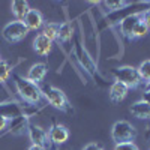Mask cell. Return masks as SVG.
I'll return each instance as SVG.
<instances>
[{
  "label": "cell",
  "mask_w": 150,
  "mask_h": 150,
  "mask_svg": "<svg viewBox=\"0 0 150 150\" xmlns=\"http://www.w3.org/2000/svg\"><path fill=\"white\" fill-rule=\"evenodd\" d=\"M12 75V80H14V84H15V89L18 92V95L21 96L23 101H26L27 104H32V105H36L38 102H41L42 99V92H41V87L32 83L30 80L21 77L18 74H11Z\"/></svg>",
  "instance_id": "cell-1"
},
{
  "label": "cell",
  "mask_w": 150,
  "mask_h": 150,
  "mask_svg": "<svg viewBox=\"0 0 150 150\" xmlns=\"http://www.w3.org/2000/svg\"><path fill=\"white\" fill-rule=\"evenodd\" d=\"M74 39H75V45H74V53H75V57H77V60H78V63L84 68V71L90 75L92 78H95V80H98V81H101L102 84H104V80L99 77V74H98V66H96V63L93 62V59L90 57V54H89V51L84 48V45L81 44V41H80V38L75 35L74 36Z\"/></svg>",
  "instance_id": "cell-2"
},
{
  "label": "cell",
  "mask_w": 150,
  "mask_h": 150,
  "mask_svg": "<svg viewBox=\"0 0 150 150\" xmlns=\"http://www.w3.org/2000/svg\"><path fill=\"white\" fill-rule=\"evenodd\" d=\"M41 92H42V96L47 99V102L50 105H53L54 108H57L60 111H65V112H74L66 95L60 89H57V87H54V86L45 84L41 89Z\"/></svg>",
  "instance_id": "cell-3"
},
{
  "label": "cell",
  "mask_w": 150,
  "mask_h": 150,
  "mask_svg": "<svg viewBox=\"0 0 150 150\" xmlns=\"http://www.w3.org/2000/svg\"><path fill=\"white\" fill-rule=\"evenodd\" d=\"M111 137H112V141H114L116 144L134 143L135 138H137V129L132 126L129 122L120 120V122H116L114 125H112Z\"/></svg>",
  "instance_id": "cell-4"
},
{
  "label": "cell",
  "mask_w": 150,
  "mask_h": 150,
  "mask_svg": "<svg viewBox=\"0 0 150 150\" xmlns=\"http://www.w3.org/2000/svg\"><path fill=\"white\" fill-rule=\"evenodd\" d=\"M112 75H114L116 81L125 84L128 89H137L143 83L138 71L134 66H120L112 71Z\"/></svg>",
  "instance_id": "cell-5"
},
{
  "label": "cell",
  "mask_w": 150,
  "mask_h": 150,
  "mask_svg": "<svg viewBox=\"0 0 150 150\" xmlns=\"http://www.w3.org/2000/svg\"><path fill=\"white\" fill-rule=\"evenodd\" d=\"M29 29L26 27V24L23 21H11L2 30V36L3 39L9 44H17L20 41H23L27 36Z\"/></svg>",
  "instance_id": "cell-6"
},
{
  "label": "cell",
  "mask_w": 150,
  "mask_h": 150,
  "mask_svg": "<svg viewBox=\"0 0 150 150\" xmlns=\"http://www.w3.org/2000/svg\"><path fill=\"white\" fill-rule=\"evenodd\" d=\"M48 138L53 144L62 146L69 140V131H68L66 126H63V125L54 123L51 126V129H50V132H48Z\"/></svg>",
  "instance_id": "cell-7"
},
{
  "label": "cell",
  "mask_w": 150,
  "mask_h": 150,
  "mask_svg": "<svg viewBox=\"0 0 150 150\" xmlns=\"http://www.w3.org/2000/svg\"><path fill=\"white\" fill-rule=\"evenodd\" d=\"M27 132L30 137V141L35 146H41L45 149V146L48 144V134L38 125H29L27 126Z\"/></svg>",
  "instance_id": "cell-8"
},
{
  "label": "cell",
  "mask_w": 150,
  "mask_h": 150,
  "mask_svg": "<svg viewBox=\"0 0 150 150\" xmlns=\"http://www.w3.org/2000/svg\"><path fill=\"white\" fill-rule=\"evenodd\" d=\"M140 21H141V15L140 14L129 15V17H126L125 20L120 21V33H122V36L125 38V39H128V41L132 39V30Z\"/></svg>",
  "instance_id": "cell-9"
},
{
  "label": "cell",
  "mask_w": 150,
  "mask_h": 150,
  "mask_svg": "<svg viewBox=\"0 0 150 150\" xmlns=\"http://www.w3.org/2000/svg\"><path fill=\"white\" fill-rule=\"evenodd\" d=\"M51 47H53V42L47 36H44L42 33L36 35V38L33 39V50L36 51V54H39L42 57H45L51 53Z\"/></svg>",
  "instance_id": "cell-10"
},
{
  "label": "cell",
  "mask_w": 150,
  "mask_h": 150,
  "mask_svg": "<svg viewBox=\"0 0 150 150\" xmlns=\"http://www.w3.org/2000/svg\"><path fill=\"white\" fill-rule=\"evenodd\" d=\"M29 30H39L44 26V17L38 9H30L23 21Z\"/></svg>",
  "instance_id": "cell-11"
},
{
  "label": "cell",
  "mask_w": 150,
  "mask_h": 150,
  "mask_svg": "<svg viewBox=\"0 0 150 150\" xmlns=\"http://www.w3.org/2000/svg\"><path fill=\"white\" fill-rule=\"evenodd\" d=\"M11 11H12V15L15 17V21H24L27 12L30 11V6L26 0H14L11 3Z\"/></svg>",
  "instance_id": "cell-12"
},
{
  "label": "cell",
  "mask_w": 150,
  "mask_h": 150,
  "mask_svg": "<svg viewBox=\"0 0 150 150\" xmlns=\"http://www.w3.org/2000/svg\"><path fill=\"white\" fill-rule=\"evenodd\" d=\"M131 114L140 120H150V105L144 101H138L129 107Z\"/></svg>",
  "instance_id": "cell-13"
},
{
  "label": "cell",
  "mask_w": 150,
  "mask_h": 150,
  "mask_svg": "<svg viewBox=\"0 0 150 150\" xmlns=\"http://www.w3.org/2000/svg\"><path fill=\"white\" fill-rule=\"evenodd\" d=\"M47 65L45 63H35L30 69H29V72H27V80H30L32 83H35V84H38V83H41L44 78H45V75H47Z\"/></svg>",
  "instance_id": "cell-14"
},
{
  "label": "cell",
  "mask_w": 150,
  "mask_h": 150,
  "mask_svg": "<svg viewBox=\"0 0 150 150\" xmlns=\"http://www.w3.org/2000/svg\"><path fill=\"white\" fill-rule=\"evenodd\" d=\"M128 90L129 89L125 84H122L119 81H114L111 84V87H110V99L112 102H122L123 99L126 98Z\"/></svg>",
  "instance_id": "cell-15"
},
{
  "label": "cell",
  "mask_w": 150,
  "mask_h": 150,
  "mask_svg": "<svg viewBox=\"0 0 150 150\" xmlns=\"http://www.w3.org/2000/svg\"><path fill=\"white\" fill-rule=\"evenodd\" d=\"M74 38V29L71 23H63L59 26V33H57V41L62 44H69Z\"/></svg>",
  "instance_id": "cell-16"
},
{
  "label": "cell",
  "mask_w": 150,
  "mask_h": 150,
  "mask_svg": "<svg viewBox=\"0 0 150 150\" xmlns=\"http://www.w3.org/2000/svg\"><path fill=\"white\" fill-rule=\"evenodd\" d=\"M0 116H6L9 119H15L21 116V108L15 102H8V104H0Z\"/></svg>",
  "instance_id": "cell-17"
},
{
  "label": "cell",
  "mask_w": 150,
  "mask_h": 150,
  "mask_svg": "<svg viewBox=\"0 0 150 150\" xmlns=\"http://www.w3.org/2000/svg\"><path fill=\"white\" fill-rule=\"evenodd\" d=\"M11 125V132L12 134H23L24 131H26V128L29 126L27 125V117L26 116H20V117H15V119H12L9 122Z\"/></svg>",
  "instance_id": "cell-18"
},
{
  "label": "cell",
  "mask_w": 150,
  "mask_h": 150,
  "mask_svg": "<svg viewBox=\"0 0 150 150\" xmlns=\"http://www.w3.org/2000/svg\"><path fill=\"white\" fill-rule=\"evenodd\" d=\"M57 33H59V24H56V23H48V24H44L42 35H44V36H47L51 42L57 39Z\"/></svg>",
  "instance_id": "cell-19"
},
{
  "label": "cell",
  "mask_w": 150,
  "mask_h": 150,
  "mask_svg": "<svg viewBox=\"0 0 150 150\" xmlns=\"http://www.w3.org/2000/svg\"><path fill=\"white\" fill-rule=\"evenodd\" d=\"M11 65L6 60H0V83H6L8 78L11 77Z\"/></svg>",
  "instance_id": "cell-20"
},
{
  "label": "cell",
  "mask_w": 150,
  "mask_h": 150,
  "mask_svg": "<svg viewBox=\"0 0 150 150\" xmlns=\"http://www.w3.org/2000/svg\"><path fill=\"white\" fill-rule=\"evenodd\" d=\"M143 81H150V60H144L143 63L137 68Z\"/></svg>",
  "instance_id": "cell-21"
},
{
  "label": "cell",
  "mask_w": 150,
  "mask_h": 150,
  "mask_svg": "<svg viewBox=\"0 0 150 150\" xmlns=\"http://www.w3.org/2000/svg\"><path fill=\"white\" fill-rule=\"evenodd\" d=\"M104 5L108 8V11L116 12V11H122L125 8H128L132 5V2H104Z\"/></svg>",
  "instance_id": "cell-22"
},
{
  "label": "cell",
  "mask_w": 150,
  "mask_h": 150,
  "mask_svg": "<svg viewBox=\"0 0 150 150\" xmlns=\"http://www.w3.org/2000/svg\"><path fill=\"white\" fill-rule=\"evenodd\" d=\"M147 33H149L147 26H146L143 21H140V23L134 27V30H132V39H135V38H143V36H146Z\"/></svg>",
  "instance_id": "cell-23"
},
{
  "label": "cell",
  "mask_w": 150,
  "mask_h": 150,
  "mask_svg": "<svg viewBox=\"0 0 150 150\" xmlns=\"http://www.w3.org/2000/svg\"><path fill=\"white\" fill-rule=\"evenodd\" d=\"M114 150H140V149L135 146V143H120V144H116Z\"/></svg>",
  "instance_id": "cell-24"
},
{
  "label": "cell",
  "mask_w": 150,
  "mask_h": 150,
  "mask_svg": "<svg viewBox=\"0 0 150 150\" xmlns=\"http://www.w3.org/2000/svg\"><path fill=\"white\" fill-rule=\"evenodd\" d=\"M140 15H141V21L146 24V26H147V29L150 30V9H147V11H143Z\"/></svg>",
  "instance_id": "cell-25"
},
{
  "label": "cell",
  "mask_w": 150,
  "mask_h": 150,
  "mask_svg": "<svg viewBox=\"0 0 150 150\" xmlns=\"http://www.w3.org/2000/svg\"><path fill=\"white\" fill-rule=\"evenodd\" d=\"M11 120H12V119H9V117H6V116H0V132H2L3 129H6V126L9 125Z\"/></svg>",
  "instance_id": "cell-26"
},
{
  "label": "cell",
  "mask_w": 150,
  "mask_h": 150,
  "mask_svg": "<svg viewBox=\"0 0 150 150\" xmlns=\"http://www.w3.org/2000/svg\"><path fill=\"white\" fill-rule=\"evenodd\" d=\"M83 150H104L99 144H96V143H89L87 146H84L83 147Z\"/></svg>",
  "instance_id": "cell-27"
},
{
  "label": "cell",
  "mask_w": 150,
  "mask_h": 150,
  "mask_svg": "<svg viewBox=\"0 0 150 150\" xmlns=\"http://www.w3.org/2000/svg\"><path fill=\"white\" fill-rule=\"evenodd\" d=\"M141 101H144L146 104L150 105V90H144L143 92V99H141Z\"/></svg>",
  "instance_id": "cell-28"
},
{
  "label": "cell",
  "mask_w": 150,
  "mask_h": 150,
  "mask_svg": "<svg viewBox=\"0 0 150 150\" xmlns=\"http://www.w3.org/2000/svg\"><path fill=\"white\" fill-rule=\"evenodd\" d=\"M29 150H45V149L41 147V146H35V144H32V146L29 147Z\"/></svg>",
  "instance_id": "cell-29"
},
{
  "label": "cell",
  "mask_w": 150,
  "mask_h": 150,
  "mask_svg": "<svg viewBox=\"0 0 150 150\" xmlns=\"http://www.w3.org/2000/svg\"><path fill=\"white\" fill-rule=\"evenodd\" d=\"M146 90H150V81H147V84H146Z\"/></svg>",
  "instance_id": "cell-30"
},
{
  "label": "cell",
  "mask_w": 150,
  "mask_h": 150,
  "mask_svg": "<svg viewBox=\"0 0 150 150\" xmlns=\"http://www.w3.org/2000/svg\"><path fill=\"white\" fill-rule=\"evenodd\" d=\"M147 134H149V137H150V123H149V126H147Z\"/></svg>",
  "instance_id": "cell-31"
},
{
  "label": "cell",
  "mask_w": 150,
  "mask_h": 150,
  "mask_svg": "<svg viewBox=\"0 0 150 150\" xmlns=\"http://www.w3.org/2000/svg\"><path fill=\"white\" fill-rule=\"evenodd\" d=\"M59 150H62V149H59Z\"/></svg>",
  "instance_id": "cell-32"
},
{
  "label": "cell",
  "mask_w": 150,
  "mask_h": 150,
  "mask_svg": "<svg viewBox=\"0 0 150 150\" xmlns=\"http://www.w3.org/2000/svg\"><path fill=\"white\" fill-rule=\"evenodd\" d=\"M0 60H2V59H0Z\"/></svg>",
  "instance_id": "cell-33"
}]
</instances>
